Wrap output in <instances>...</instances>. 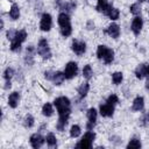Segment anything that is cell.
I'll use <instances>...</instances> for the list:
<instances>
[{
  "instance_id": "1",
  "label": "cell",
  "mask_w": 149,
  "mask_h": 149,
  "mask_svg": "<svg viewBox=\"0 0 149 149\" xmlns=\"http://www.w3.org/2000/svg\"><path fill=\"white\" fill-rule=\"evenodd\" d=\"M97 56H98L99 59L104 61L105 64H111L114 61V51L112 49H109L108 47L104 45V44L98 45Z\"/></svg>"
},
{
  "instance_id": "2",
  "label": "cell",
  "mask_w": 149,
  "mask_h": 149,
  "mask_svg": "<svg viewBox=\"0 0 149 149\" xmlns=\"http://www.w3.org/2000/svg\"><path fill=\"white\" fill-rule=\"evenodd\" d=\"M54 105L58 112V114H71L70 108V99L68 97H58L54 100Z\"/></svg>"
},
{
  "instance_id": "3",
  "label": "cell",
  "mask_w": 149,
  "mask_h": 149,
  "mask_svg": "<svg viewBox=\"0 0 149 149\" xmlns=\"http://www.w3.org/2000/svg\"><path fill=\"white\" fill-rule=\"evenodd\" d=\"M95 140V133L92 130H87L81 140L76 144V148H81V149H90L92 148V144Z\"/></svg>"
},
{
  "instance_id": "4",
  "label": "cell",
  "mask_w": 149,
  "mask_h": 149,
  "mask_svg": "<svg viewBox=\"0 0 149 149\" xmlns=\"http://www.w3.org/2000/svg\"><path fill=\"white\" fill-rule=\"evenodd\" d=\"M37 54L43 58V59H48L51 57V50L49 47V43L45 38H41L38 41L37 44Z\"/></svg>"
},
{
  "instance_id": "5",
  "label": "cell",
  "mask_w": 149,
  "mask_h": 149,
  "mask_svg": "<svg viewBox=\"0 0 149 149\" xmlns=\"http://www.w3.org/2000/svg\"><path fill=\"white\" fill-rule=\"evenodd\" d=\"M44 77L48 80H51L54 85H61L65 79L64 72H61V71H45Z\"/></svg>"
},
{
  "instance_id": "6",
  "label": "cell",
  "mask_w": 149,
  "mask_h": 149,
  "mask_svg": "<svg viewBox=\"0 0 149 149\" xmlns=\"http://www.w3.org/2000/svg\"><path fill=\"white\" fill-rule=\"evenodd\" d=\"M78 73V65L76 62H69L65 65L64 69V76L65 79H72L73 77H76V74Z\"/></svg>"
},
{
  "instance_id": "7",
  "label": "cell",
  "mask_w": 149,
  "mask_h": 149,
  "mask_svg": "<svg viewBox=\"0 0 149 149\" xmlns=\"http://www.w3.org/2000/svg\"><path fill=\"white\" fill-rule=\"evenodd\" d=\"M52 26V17L49 13H43L41 16V22H40V29L42 31H49Z\"/></svg>"
},
{
  "instance_id": "8",
  "label": "cell",
  "mask_w": 149,
  "mask_h": 149,
  "mask_svg": "<svg viewBox=\"0 0 149 149\" xmlns=\"http://www.w3.org/2000/svg\"><path fill=\"white\" fill-rule=\"evenodd\" d=\"M71 49L76 55L81 56L86 51V43L84 41H80V40H73L71 43Z\"/></svg>"
},
{
  "instance_id": "9",
  "label": "cell",
  "mask_w": 149,
  "mask_h": 149,
  "mask_svg": "<svg viewBox=\"0 0 149 149\" xmlns=\"http://www.w3.org/2000/svg\"><path fill=\"white\" fill-rule=\"evenodd\" d=\"M87 123H86V128L87 130H92L97 123V118H98V112L95 111V108H90L87 109Z\"/></svg>"
},
{
  "instance_id": "10",
  "label": "cell",
  "mask_w": 149,
  "mask_h": 149,
  "mask_svg": "<svg viewBox=\"0 0 149 149\" xmlns=\"http://www.w3.org/2000/svg\"><path fill=\"white\" fill-rule=\"evenodd\" d=\"M99 112L101 114V116H105V118H111L113 114H114V105H111L108 102L106 104H101L99 106Z\"/></svg>"
},
{
  "instance_id": "11",
  "label": "cell",
  "mask_w": 149,
  "mask_h": 149,
  "mask_svg": "<svg viewBox=\"0 0 149 149\" xmlns=\"http://www.w3.org/2000/svg\"><path fill=\"white\" fill-rule=\"evenodd\" d=\"M44 141H45V139H44L41 134L35 133V134H33V135L30 136V144H31V147H33L34 149L41 148V147L43 146Z\"/></svg>"
},
{
  "instance_id": "12",
  "label": "cell",
  "mask_w": 149,
  "mask_h": 149,
  "mask_svg": "<svg viewBox=\"0 0 149 149\" xmlns=\"http://www.w3.org/2000/svg\"><path fill=\"white\" fill-rule=\"evenodd\" d=\"M142 27H143V20L141 16H135L132 21V31L135 34V35H139L142 30Z\"/></svg>"
},
{
  "instance_id": "13",
  "label": "cell",
  "mask_w": 149,
  "mask_h": 149,
  "mask_svg": "<svg viewBox=\"0 0 149 149\" xmlns=\"http://www.w3.org/2000/svg\"><path fill=\"white\" fill-rule=\"evenodd\" d=\"M105 33H106L108 36H111L112 38H118V37L120 36V27H119V24H116V23H111V24L106 28Z\"/></svg>"
},
{
  "instance_id": "14",
  "label": "cell",
  "mask_w": 149,
  "mask_h": 149,
  "mask_svg": "<svg viewBox=\"0 0 149 149\" xmlns=\"http://www.w3.org/2000/svg\"><path fill=\"white\" fill-rule=\"evenodd\" d=\"M58 116H59V118H58V121H57V123H56V128H57V130L63 132V130L65 129L68 122H69L70 114H58Z\"/></svg>"
},
{
  "instance_id": "15",
  "label": "cell",
  "mask_w": 149,
  "mask_h": 149,
  "mask_svg": "<svg viewBox=\"0 0 149 149\" xmlns=\"http://www.w3.org/2000/svg\"><path fill=\"white\" fill-rule=\"evenodd\" d=\"M57 22H58V24H59L61 28L71 26V19H70V15H69L68 13H65V12L59 13L58 19H57Z\"/></svg>"
},
{
  "instance_id": "16",
  "label": "cell",
  "mask_w": 149,
  "mask_h": 149,
  "mask_svg": "<svg viewBox=\"0 0 149 149\" xmlns=\"http://www.w3.org/2000/svg\"><path fill=\"white\" fill-rule=\"evenodd\" d=\"M111 7H112V6L108 3L107 0H98V2H97V7H95V8H97L98 12L104 13V14L107 15V13H108V10H109Z\"/></svg>"
},
{
  "instance_id": "17",
  "label": "cell",
  "mask_w": 149,
  "mask_h": 149,
  "mask_svg": "<svg viewBox=\"0 0 149 149\" xmlns=\"http://www.w3.org/2000/svg\"><path fill=\"white\" fill-rule=\"evenodd\" d=\"M19 102H20V93L19 92H12L9 94V97H8V105H9V107L15 108V107H17Z\"/></svg>"
},
{
  "instance_id": "18",
  "label": "cell",
  "mask_w": 149,
  "mask_h": 149,
  "mask_svg": "<svg viewBox=\"0 0 149 149\" xmlns=\"http://www.w3.org/2000/svg\"><path fill=\"white\" fill-rule=\"evenodd\" d=\"M143 107H144V99H143V97H141V95L136 97V98L133 100L132 109H133V111H136V112H140V111L143 109Z\"/></svg>"
},
{
  "instance_id": "19",
  "label": "cell",
  "mask_w": 149,
  "mask_h": 149,
  "mask_svg": "<svg viewBox=\"0 0 149 149\" xmlns=\"http://www.w3.org/2000/svg\"><path fill=\"white\" fill-rule=\"evenodd\" d=\"M135 76L137 79H142L143 77L147 76V65L146 64H140L135 69Z\"/></svg>"
},
{
  "instance_id": "20",
  "label": "cell",
  "mask_w": 149,
  "mask_h": 149,
  "mask_svg": "<svg viewBox=\"0 0 149 149\" xmlns=\"http://www.w3.org/2000/svg\"><path fill=\"white\" fill-rule=\"evenodd\" d=\"M9 16L12 20H17L20 17V8L16 3H13L9 9Z\"/></svg>"
},
{
  "instance_id": "21",
  "label": "cell",
  "mask_w": 149,
  "mask_h": 149,
  "mask_svg": "<svg viewBox=\"0 0 149 149\" xmlns=\"http://www.w3.org/2000/svg\"><path fill=\"white\" fill-rule=\"evenodd\" d=\"M88 90H90V84H88L87 81L83 83V84L78 87V94H79V97H80V98H85L86 94L88 93Z\"/></svg>"
},
{
  "instance_id": "22",
  "label": "cell",
  "mask_w": 149,
  "mask_h": 149,
  "mask_svg": "<svg viewBox=\"0 0 149 149\" xmlns=\"http://www.w3.org/2000/svg\"><path fill=\"white\" fill-rule=\"evenodd\" d=\"M42 114L44 116H47V118H49V116H51L54 114V108H52V105L50 102H47V104L43 105V107H42Z\"/></svg>"
},
{
  "instance_id": "23",
  "label": "cell",
  "mask_w": 149,
  "mask_h": 149,
  "mask_svg": "<svg viewBox=\"0 0 149 149\" xmlns=\"http://www.w3.org/2000/svg\"><path fill=\"white\" fill-rule=\"evenodd\" d=\"M107 16H108L112 21H115V20L119 19V16H120V12H119L118 8H115V7H111L109 10H108V13H107Z\"/></svg>"
},
{
  "instance_id": "24",
  "label": "cell",
  "mask_w": 149,
  "mask_h": 149,
  "mask_svg": "<svg viewBox=\"0 0 149 149\" xmlns=\"http://www.w3.org/2000/svg\"><path fill=\"white\" fill-rule=\"evenodd\" d=\"M26 38H27V31H26L24 29L16 30V35H15L14 40H16V41L20 42V43H23V42L26 41ZM12 41H13V40H12Z\"/></svg>"
},
{
  "instance_id": "25",
  "label": "cell",
  "mask_w": 149,
  "mask_h": 149,
  "mask_svg": "<svg viewBox=\"0 0 149 149\" xmlns=\"http://www.w3.org/2000/svg\"><path fill=\"white\" fill-rule=\"evenodd\" d=\"M92 76H93L92 68H91L90 64H86V65L84 66V69H83V77H84L86 80H88V79L92 78Z\"/></svg>"
},
{
  "instance_id": "26",
  "label": "cell",
  "mask_w": 149,
  "mask_h": 149,
  "mask_svg": "<svg viewBox=\"0 0 149 149\" xmlns=\"http://www.w3.org/2000/svg\"><path fill=\"white\" fill-rule=\"evenodd\" d=\"M45 141H47V144H48L49 147H51V148L57 146V139H56V136H55L52 133H49V134L47 135Z\"/></svg>"
},
{
  "instance_id": "27",
  "label": "cell",
  "mask_w": 149,
  "mask_h": 149,
  "mask_svg": "<svg viewBox=\"0 0 149 149\" xmlns=\"http://www.w3.org/2000/svg\"><path fill=\"white\" fill-rule=\"evenodd\" d=\"M122 80H123V74H122V72H114V73L112 74V81H113V84L120 85V84L122 83Z\"/></svg>"
},
{
  "instance_id": "28",
  "label": "cell",
  "mask_w": 149,
  "mask_h": 149,
  "mask_svg": "<svg viewBox=\"0 0 149 149\" xmlns=\"http://www.w3.org/2000/svg\"><path fill=\"white\" fill-rule=\"evenodd\" d=\"M80 133H81V129H80V127H79L78 125H73V126L70 128V136L73 137V139L78 137V136L80 135Z\"/></svg>"
},
{
  "instance_id": "29",
  "label": "cell",
  "mask_w": 149,
  "mask_h": 149,
  "mask_svg": "<svg viewBox=\"0 0 149 149\" xmlns=\"http://www.w3.org/2000/svg\"><path fill=\"white\" fill-rule=\"evenodd\" d=\"M34 118H33V115H30V114H27L26 116H24V120H23V125H24V127H27V128H31L33 126H34Z\"/></svg>"
},
{
  "instance_id": "30",
  "label": "cell",
  "mask_w": 149,
  "mask_h": 149,
  "mask_svg": "<svg viewBox=\"0 0 149 149\" xmlns=\"http://www.w3.org/2000/svg\"><path fill=\"white\" fill-rule=\"evenodd\" d=\"M127 148H128V149H130V148H141V142H140V140L136 139V137L132 139V140L129 141V143L127 144Z\"/></svg>"
},
{
  "instance_id": "31",
  "label": "cell",
  "mask_w": 149,
  "mask_h": 149,
  "mask_svg": "<svg viewBox=\"0 0 149 149\" xmlns=\"http://www.w3.org/2000/svg\"><path fill=\"white\" fill-rule=\"evenodd\" d=\"M129 9H130V13L133 15H135V16H137L139 14H141V6H140V3H133Z\"/></svg>"
},
{
  "instance_id": "32",
  "label": "cell",
  "mask_w": 149,
  "mask_h": 149,
  "mask_svg": "<svg viewBox=\"0 0 149 149\" xmlns=\"http://www.w3.org/2000/svg\"><path fill=\"white\" fill-rule=\"evenodd\" d=\"M21 44H22V43L17 42L16 40L10 41V50H12V51H14V52L20 51V50H21Z\"/></svg>"
},
{
  "instance_id": "33",
  "label": "cell",
  "mask_w": 149,
  "mask_h": 149,
  "mask_svg": "<svg viewBox=\"0 0 149 149\" xmlns=\"http://www.w3.org/2000/svg\"><path fill=\"white\" fill-rule=\"evenodd\" d=\"M14 76V69L13 68H7L3 72V78L5 80H10V78Z\"/></svg>"
},
{
  "instance_id": "34",
  "label": "cell",
  "mask_w": 149,
  "mask_h": 149,
  "mask_svg": "<svg viewBox=\"0 0 149 149\" xmlns=\"http://www.w3.org/2000/svg\"><path fill=\"white\" fill-rule=\"evenodd\" d=\"M71 33H72V27H71V26L61 28V34H62V36H64V37H69V36L71 35Z\"/></svg>"
},
{
  "instance_id": "35",
  "label": "cell",
  "mask_w": 149,
  "mask_h": 149,
  "mask_svg": "<svg viewBox=\"0 0 149 149\" xmlns=\"http://www.w3.org/2000/svg\"><path fill=\"white\" fill-rule=\"evenodd\" d=\"M106 102H108V104H111V105H116V104L119 102V98H118L116 94H111V95L107 98Z\"/></svg>"
},
{
  "instance_id": "36",
  "label": "cell",
  "mask_w": 149,
  "mask_h": 149,
  "mask_svg": "<svg viewBox=\"0 0 149 149\" xmlns=\"http://www.w3.org/2000/svg\"><path fill=\"white\" fill-rule=\"evenodd\" d=\"M15 35H16V30H14V29H10V30H8L7 31V34H6V36H7V38L8 40H14V37H15Z\"/></svg>"
},
{
  "instance_id": "37",
  "label": "cell",
  "mask_w": 149,
  "mask_h": 149,
  "mask_svg": "<svg viewBox=\"0 0 149 149\" xmlns=\"http://www.w3.org/2000/svg\"><path fill=\"white\" fill-rule=\"evenodd\" d=\"M12 85H10V80H6V85H5V88L7 90V88H9Z\"/></svg>"
},
{
  "instance_id": "38",
  "label": "cell",
  "mask_w": 149,
  "mask_h": 149,
  "mask_svg": "<svg viewBox=\"0 0 149 149\" xmlns=\"http://www.w3.org/2000/svg\"><path fill=\"white\" fill-rule=\"evenodd\" d=\"M146 87H147V90H149V79H148L147 83H146Z\"/></svg>"
},
{
  "instance_id": "39",
  "label": "cell",
  "mask_w": 149,
  "mask_h": 149,
  "mask_svg": "<svg viewBox=\"0 0 149 149\" xmlns=\"http://www.w3.org/2000/svg\"><path fill=\"white\" fill-rule=\"evenodd\" d=\"M147 76H149V64L147 65Z\"/></svg>"
},
{
  "instance_id": "40",
  "label": "cell",
  "mask_w": 149,
  "mask_h": 149,
  "mask_svg": "<svg viewBox=\"0 0 149 149\" xmlns=\"http://www.w3.org/2000/svg\"><path fill=\"white\" fill-rule=\"evenodd\" d=\"M147 121L149 122V112H148V114H147Z\"/></svg>"
},
{
  "instance_id": "41",
  "label": "cell",
  "mask_w": 149,
  "mask_h": 149,
  "mask_svg": "<svg viewBox=\"0 0 149 149\" xmlns=\"http://www.w3.org/2000/svg\"><path fill=\"white\" fill-rule=\"evenodd\" d=\"M140 1H144V0H140Z\"/></svg>"
},
{
  "instance_id": "42",
  "label": "cell",
  "mask_w": 149,
  "mask_h": 149,
  "mask_svg": "<svg viewBox=\"0 0 149 149\" xmlns=\"http://www.w3.org/2000/svg\"><path fill=\"white\" fill-rule=\"evenodd\" d=\"M148 1H149V0H148Z\"/></svg>"
}]
</instances>
